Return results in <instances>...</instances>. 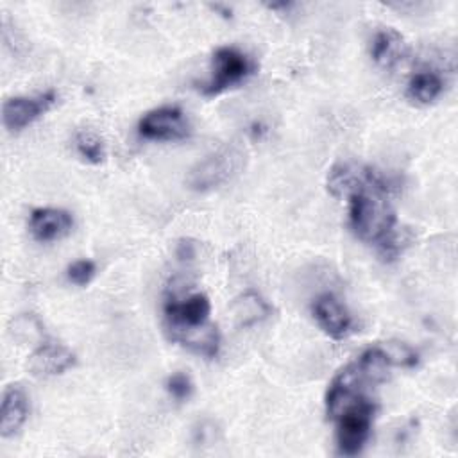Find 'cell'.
<instances>
[{"label":"cell","instance_id":"1","mask_svg":"<svg viewBox=\"0 0 458 458\" xmlns=\"http://www.w3.org/2000/svg\"><path fill=\"white\" fill-rule=\"evenodd\" d=\"M388 181L374 168L363 166L358 184L349 191V225L365 243L381 245L395 229V211L388 200Z\"/></svg>","mask_w":458,"mask_h":458},{"label":"cell","instance_id":"2","mask_svg":"<svg viewBox=\"0 0 458 458\" xmlns=\"http://www.w3.org/2000/svg\"><path fill=\"white\" fill-rule=\"evenodd\" d=\"M245 166V152L234 143L222 145L202 159H199L188 172L186 184L195 191H211L234 179Z\"/></svg>","mask_w":458,"mask_h":458},{"label":"cell","instance_id":"3","mask_svg":"<svg viewBox=\"0 0 458 458\" xmlns=\"http://www.w3.org/2000/svg\"><path fill=\"white\" fill-rule=\"evenodd\" d=\"M374 413L376 403L370 397H363L333 419L336 422V447L340 454L354 456L361 453L372 431Z\"/></svg>","mask_w":458,"mask_h":458},{"label":"cell","instance_id":"4","mask_svg":"<svg viewBox=\"0 0 458 458\" xmlns=\"http://www.w3.org/2000/svg\"><path fill=\"white\" fill-rule=\"evenodd\" d=\"M213 73L200 91L206 97H215L240 82H243L254 70V64L247 54L236 47H220L213 52Z\"/></svg>","mask_w":458,"mask_h":458},{"label":"cell","instance_id":"5","mask_svg":"<svg viewBox=\"0 0 458 458\" xmlns=\"http://www.w3.org/2000/svg\"><path fill=\"white\" fill-rule=\"evenodd\" d=\"M190 122L177 106H161L145 113L138 122V132L145 140L175 141L190 136Z\"/></svg>","mask_w":458,"mask_h":458},{"label":"cell","instance_id":"6","mask_svg":"<svg viewBox=\"0 0 458 458\" xmlns=\"http://www.w3.org/2000/svg\"><path fill=\"white\" fill-rule=\"evenodd\" d=\"M57 100L55 91L48 89L34 97H13L2 104V122L11 132H18L43 116Z\"/></svg>","mask_w":458,"mask_h":458},{"label":"cell","instance_id":"7","mask_svg":"<svg viewBox=\"0 0 458 458\" xmlns=\"http://www.w3.org/2000/svg\"><path fill=\"white\" fill-rule=\"evenodd\" d=\"M311 313L320 329L335 340H342L352 333V315L333 293L318 295L311 304Z\"/></svg>","mask_w":458,"mask_h":458},{"label":"cell","instance_id":"8","mask_svg":"<svg viewBox=\"0 0 458 458\" xmlns=\"http://www.w3.org/2000/svg\"><path fill=\"white\" fill-rule=\"evenodd\" d=\"M209 311L211 304L204 293H193L182 301L172 297L165 304L166 329H182L208 324Z\"/></svg>","mask_w":458,"mask_h":458},{"label":"cell","instance_id":"9","mask_svg":"<svg viewBox=\"0 0 458 458\" xmlns=\"http://www.w3.org/2000/svg\"><path fill=\"white\" fill-rule=\"evenodd\" d=\"M75 354L66 345L47 342L30 354L29 370L38 377H48L66 372L75 365Z\"/></svg>","mask_w":458,"mask_h":458},{"label":"cell","instance_id":"10","mask_svg":"<svg viewBox=\"0 0 458 458\" xmlns=\"http://www.w3.org/2000/svg\"><path fill=\"white\" fill-rule=\"evenodd\" d=\"M410 52V47L401 32L392 27L377 29L370 41V57L385 70H392L401 64Z\"/></svg>","mask_w":458,"mask_h":458},{"label":"cell","instance_id":"11","mask_svg":"<svg viewBox=\"0 0 458 458\" xmlns=\"http://www.w3.org/2000/svg\"><path fill=\"white\" fill-rule=\"evenodd\" d=\"M73 227V218L59 208H38L30 213L29 229L38 242H55L66 236Z\"/></svg>","mask_w":458,"mask_h":458},{"label":"cell","instance_id":"12","mask_svg":"<svg viewBox=\"0 0 458 458\" xmlns=\"http://www.w3.org/2000/svg\"><path fill=\"white\" fill-rule=\"evenodd\" d=\"M29 417V399L20 385H9L2 395L0 408V435L2 438L14 437Z\"/></svg>","mask_w":458,"mask_h":458},{"label":"cell","instance_id":"13","mask_svg":"<svg viewBox=\"0 0 458 458\" xmlns=\"http://www.w3.org/2000/svg\"><path fill=\"white\" fill-rule=\"evenodd\" d=\"M168 338L172 342H177L184 347H188L190 351L206 356V358H213L216 356L218 349H220V333L216 329V326L213 324H202V326H195V327H182V329H166Z\"/></svg>","mask_w":458,"mask_h":458},{"label":"cell","instance_id":"14","mask_svg":"<svg viewBox=\"0 0 458 458\" xmlns=\"http://www.w3.org/2000/svg\"><path fill=\"white\" fill-rule=\"evenodd\" d=\"M229 313L238 327H249L267 320L272 315V306L258 292L247 290L231 302Z\"/></svg>","mask_w":458,"mask_h":458},{"label":"cell","instance_id":"15","mask_svg":"<svg viewBox=\"0 0 458 458\" xmlns=\"http://www.w3.org/2000/svg\"><path fill=\"white\" fill-rule=\"evenodd\" d=\"M444 79L437 70H419L417 73L411 75L408 88H406V95L410 100L428 106L431 102H435L442 91H444Z\"/></svg>","mask_w":458,"mask_h":458},{"label":"cell","instance_id":"16","mask_svg":"<svg viewBox=\"0 0 458 458\" xmlns=\"http://www.w3.org/2000/svg\"><path fill=\"white\" fill-rule=\"evenodd\" d=\"M75 148L82 159L91 165H100L106 159V147L102 140L89 131H82L75 138Z\"/></svg>","mask_w":458,"mask_h":458},{"label":"cell","instance_id":"17","mask_svg":"<svg viewBox=\"0 0 458 458\" xmlns=\"http://www.w3.org/2000/svg\"><path fill=\"white\" fill-rule=\"evenodd\" d=\"M383 347L390 356V361L394 367L411 369L419 363V354L404 342H386L383 344Z\"/></svg>","mask_w":458,"mask_h":458},{"label":"cell","instance_id":"18","mask_svg":"<svg viewBox=\"0 0 458 458\" xmlns=\"http://www.w3.org/2000/svg\"><path fill=\"white\" fill-rule=\"evenodd\" d=\"M165 390L168 392V395L177 401V403H184L191 397L193 394V381L186 372H174L166 377L165 381Z\"/></svg>","mask_w":458,"mask_h":458},{"label":"cell","instance_id":"19","mask_svg":"<svg viewBox=\"0 0 458 458\" xmlns=\"http://www.w3.org/2000/svg\"><path fill=\"white\" fill-rule=\"evenodd\" d=\"M97 265L91 259H77L66 268V277L75 286H86L95 277Z\"/></svg>","mask_w":458,"mask_h":458},{"label":"cell","instance_id":"20","mask_svg":"<svg viewBox=\"0 0 458 458\" xmlns=\"http://www.w3.org/2000/svg\"><path fill=\"white\" fill-rule=\"evenodd\" d=\"M195 254H197V245L191 238L179 240V243L175 247V256L179 258V261H190L195 258Z\"/></svg>","mask_w":458,"mask_h":458}]
</instances>
